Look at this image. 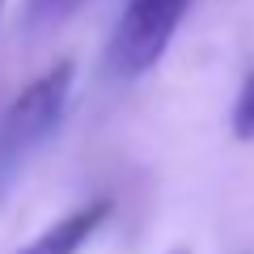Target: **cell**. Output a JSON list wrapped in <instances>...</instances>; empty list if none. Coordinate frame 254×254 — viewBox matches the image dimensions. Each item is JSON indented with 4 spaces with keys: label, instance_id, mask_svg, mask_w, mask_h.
<instances>
[{
    "label": "cell",
    "instance_id": "1",
    "mask_svg": "<svg viewBox=\"0 0 254 254\" xmlns=\"http://www.w3.org/2000/svg\"><path fill=\"white\" fill-rule=\"evenodd\" d=\"M68 98H72V64L60 60L9 102V110L0 115V178L21 170L55 136V127L64 123V110H68Z\"/></svg>",
    "mask_w": 254,
    "mask_h": 254
},
{
    "label": "cell",
    "instance_id": "2",
    "mask_svg": "<svg viewBox=\"0 0 254 254\" xmlns=\"http://www.w3.org/2000/svg\"><path fill=\"white\" fill-rule=\"evenodd\" d=\"M190 0H127L106 43V72L115 81H136L161 64Z\"/></svg>",
    "mask_w": 254,
    "mask_h": 254
},
{
    "label": "cell",
    "instance_id": "3",
    "mask_svg": "<svg viewBox=\"0 0 254 254\" xmlns=\"http://www.w3.org/2000/svg\"><path fill=\"white\" fill-rule=\"evenodd\" d=\"M106 216H110V199L98 195V199L72 208L68 216H60L55 225H47L43 233H38L34 242H26L17 254H81L85 246H89V237L106 225Z\"/></svg>",
    "mask_w": 254,
    "mask_h": 254
},
{
    "label": "cell",
    "instance_id": "4",
    "mask_svg": "<svg viewBox=\"0 0 254 254\" xmlns=\"http://www.w3.org/2000/svg\"><path fill=\"white\" fill-rule=\"evenodd\" d=\"M85 0H26L21 13H26V30H55L81 9Z\"/></svg>",
    "mask_w": 254,
    "mask_h": 254
},
{
    "label": "cell",
    "instance_id": "5",
    "mask_svg": "<svg viewBox=\"0 0 254 254\" xmlns=\"http://www.w3.org/2000/svg\"><path fill=\"white\" fill-rule=\"evenodd\" d=\"M229 127H233V136H237V140H246V144L254 140V72L242 81V89H237V98H233V115H229Z\"/></svg>",
    "mask_w": 254,
    "mask_h": 254
},
{
    "label": "cell",
    "instance_id": "6",
    "mask_svg": "<svg viewBox=\"0 0 254 254\" xmlns=\"http://www.w3.org/2000/svg\"><path fill=\"white\" fill-rule=\"evenodd\" d=\"M170 254H182V250H170Z\"/></svg>",
    "mask_w": 254,
    "mask_h": 254
},
{
    "label": "cell",
    "instance_id": "7",
    "mask_svg": "<svg viewBox=\"0 0 254 254\" xmlns=\"http://www.w3.org/2000/svg\"><path fill=\"white\" fill-rule=\"evenodd\" d=\"M0 9H4V0H0Z\"/></svg>",
    "mask_w": 254,
    "mask_h": 254
}]
</instances>
